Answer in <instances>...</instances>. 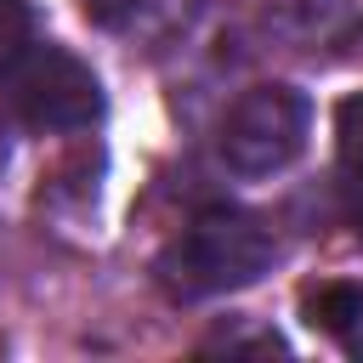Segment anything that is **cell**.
Instances as JSON below:
<instances>
[{
  "label": "cell",
  "instance_id": "obj_3",
  "mask_svg": "<svg viewBox=\"0 0 363 363\" xmlns=\"http://www.w3.org/2000/svg\"><path fill=\"white\" fill-rule=\"evenodd\" d=\"M11 113L28 130H91L102 119V85L96 74L62 51V45H28L17 68L6 74Z\"/></svg>",
  "mask_w": 363,
  "mask_h": 363
},
{
  "label": "cell",
  "instance_id": "obj_6",
  "mask_svg": "<svg viewBox=\"0 0 363 363\" xmlns=\"http://www.w3.org/2000/svg\"><path fill=\"white\" fill-rule=\"evenodd\" d=\"M284 28L301 40H340L363 28V0H284Z\"/></svg>",
  "mask_w": 363,
  "mask_h": 363
},
{
  "label": "cell",
  "instance_id": "obj_8",
  "mask_svg": "<svg viewBox=\"0 0 363 363\" xmlns=\"http://www.w3.org/2000/svg\"><path fill=\"white\" fill-rule=\"evenodd\" d=\"M335 147H340V164L352 176H363V91H352L335 108Z\"/></svg>",
  "mask_w": 363,
  "mask_h": 363
},
{
  "label": "cell",
  "instance_id": "obj_4",
  "mask_svg": "<svg viewBox=\"0 0 363 363\" xmlns=\"http://www.w3.org/2000/svg\"><path fill=\"white\" fill-rule=\"evenodd\" d=\"M187 6L193 0H79V11L96 28L125 34V40H164L170 28L187 23Z\"/></svg>",
  "mask_w": 363,
  "mask_h": 363
},
{
  "label": "cell",
  "instance_id": "obj_9",
  "mask_svg": "<svg viewBox=\"0 0 363 363\" xmlns=\"http://www.w3.org/2000/svg\"><path fill=\"white\" fill-rule=\"evenodd\" d=\"M204 352H284V340L272 329H261V335H216Z\"/></svg>",
  "mask_w": 363,
  "mask_h": 363
},
{
  "label": "cell",
  "instance_id": "obj_7",
  "mask_svg": "<svg viewBox=\"0 0 363 363\" xmlns=\"http://www.w3.org/2000/svg\"><path fill=\"white\" fill-rule=\"evenodd\" d=\"M34 45V11L28 0H0V79L17 68V57Z\"/></svg>",
  "mask_w": 363,
  "mask_h": 363
},
{
  "label": "cell",
  "instance_id": "obj_1",
  "mask_svg": "<svg viewBox=\"0 0 363 363\" xmlns=\"http://www.w3.org/2000/svg\"><path fill=\"white\" fill-rule=\"evenodd\" d=\"M272 261H278L272 221L255 216V210L216 204V210H199L159 250L153 272H159V289L170 301H210V295H227V289L255 284Z\"/></svg>",
  "mask_w": 363,
  "mask_h": 363
},
{
  "label": "cell",
  "instance_id": "obj_2",
  "mask_svg": "<svg viewBox=\"0 0 363 363\" xmlns=\"http://www.w3.org/2000/svg\"><path fill=\"white\" fill-rule=\"evenodd\" d=\"M312 102L295 85H250L221 119V164L233 176H278L301 159Z\"/></svg>",
  "mask_w": 363,
  "mask_h": 363
},
{
  "label": "cell",
  "instance_id": "obj_5",
  "mask_svg": "<svg viewBox=\"0 0 363 363\" xmlns=\"http://www.w3.org/2000/svg\"><path fill=\"white\" fill-rule=\"evenodd\" d=\"M301 312H306L312 329H323V335H335L340 346H352L357 329H363V284H352V278H323V284H312V289L301 295Z\"/></svg>",
  "mask_w": 363,
  "mask_h": 363
}]
</instances>
